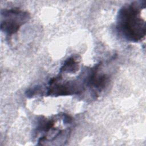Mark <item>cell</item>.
Instances as JSON below:
<instances>
[{
  "label": "cell",
  "instance_id": "1",
  "mask_svg": "<svg viewBox=\"0 0 146 146\" xmlns=\"http://www.w3.org/2000/svg\"><path fill=\"white\" fill-rule=\"evenodd\" d=\"M145 9V1L133 2L120 8L116 25L119 35L132 42H137L145 38V22L141 16L142 10Z\"/></svg>",
  "mask_w": 146,
  "mask_h": 146
},
{
  "label": "cell",
  "instance_id": "2",
  "mask_svg": "<svg viewBox=\"0 0 146 146\" xmlns=\"http://www.w3.org/2000/svg\"><path fill=\"white\" fill-rule=\"evenodd\" d=\"M1 17V30L8 36L16 34L30 18L28 12L18 8L2 10Z\"/></svg>",
  "mask_w": 146,
  "mask_h": 146
},
{
  "label": "cell",
  "instance_id": "3",
  "mask_svg": "<svg viewBox=\"0 0 146 146\" xmlns=\"http://www.w3.org/2000/svg\"><path fill=\"white\" fill-rule=\"evenodd\" d=\"M79 59L78 58L71 56L65 60L64 64L62 65L60 69V73L67 72L74 73L78 70Z\"/></svg>",
  "mask_w": 146,
  "mask_h": 146
}]
</instances>
